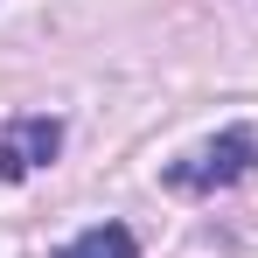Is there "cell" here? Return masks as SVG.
Wrapping results in <instances>:
<instances>
[{
    "instance_id": "1",
    "label": "cell",
    "mask_w": 258,
    "mask_h": 258,
    "mask_svg": "<svg viewBox=\"0 0 258 258\" xmlns=\"http://www.w3.org/2000/svg\"><path fill=\"white\" fill-rule=\"evenodd\" d=\"M251 168H258V140L244 126H230V133H216L210 147H196L188 161H174L168 188H181V196H216V188H237Z\"/></svg>"
},
{
    "instance_id": "2",
    "label": "cell",
    "mask_w": 258,
    "mask_h": 258,
    "mask_svg": "<svg viewBox=\"0 0 258 258\" xmlns=\"http://www.w3.org/2000/svg\"><path fill=\"white\" fill-rule=\"evenodd\" d=\"M56 147H63V119H49V112H21L14 126L0 133V181H21L28 168L56 161Z\"/></svg>"
},
{
    "instance_id": "3",
    "label": "cell",
    "mask_w": 258,
    "mask_h": 258,
    "mask_svg": "<svg viewBox=\"0 0 258 258\" xmlns=\"http://www.w3.org/2000/svg\"><path fill=\"white\" fill-rule=\"evenodd\" d=\"M56 258H140V237H133L126 223H91V230H77Z\"/></svg>"
}]
</instances>
